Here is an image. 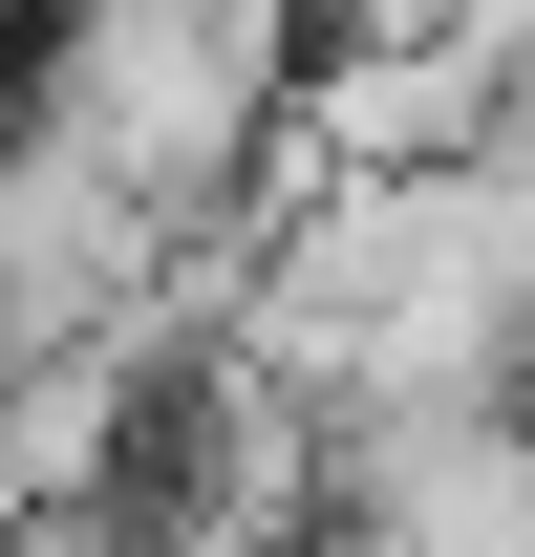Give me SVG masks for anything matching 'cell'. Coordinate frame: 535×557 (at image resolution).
<instances>
[{
    "label": "cell",
    "mask_w": 535,
    "mask_h": 557,
    "mask_svg": "<svg viewBox=\"0 0 535 557\" xmlns=\"http://www.w3.org/2000/svg\"><path fill=\"white\" fill-rule=\"evenodd\" d=\"M0 557H150V536H129V515H22Z\"/></svg>",
    "instance_id": "cell-1"
}]
</instances>
